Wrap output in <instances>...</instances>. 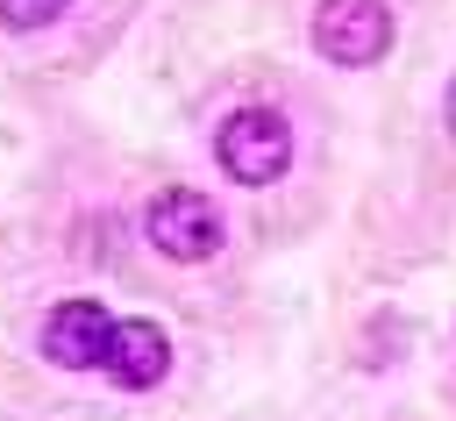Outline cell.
<instances>
[{
	"label": "cell",
	"mask_w": 456,
	"mask_h": 421,
	"mask_svg": "<svg viewBox=\"0 0 456 421\" xmlns=\"http://www.w3.org/2000/svg\"><path fill=\"white\" fill-rule=\"evenodd\" d=\"M142 228H150V243H157L164 257H178V264H207V257L221 250V214H214V200L192 193V186L157 193L150 214H142Z\"/></svg>",
	"instance_id": "obj_3"
},
{
	"label": "cell",
	"mask_w": 456,
	"mask_h": 421,
	"mask_svg": "<svg viewBox=\"0 0 456 421\" xmlns=\"http://www.w3.org/2000/svg\"><path fill=\"white\" fill-rule=\"evenodd\" d=\"M114 385L128 392H150L164 371H171V343L157 321H114V343H107V364H100Z\"/></svg>",
	"instance_id": "obj_5"
},
{
	"label": "cell",
	"mask_w": 456,
	"mask_h": 421,
	"mask_svg": "<svg viewBox=\"0 0 456 421\" xmlns=\"http://www.w3.org/2000/svg\"><path fill=\"white\" fill-rule=\"evenodd\" d=\"M71 0H0V29H43V21H57Z\"/></svg>",
	"instance_id": "obj_6"
},
{
	"label": "cell",
	"mask_w": 456,
	"mask_h": 421,
	"mask_svg": "<svg viewBox=\"0 0 456 421\" xmlns=\"http://www.w3.org/2000/svg\"><path fill=\"white\" fill-rule=\"evenodd\" d=\"M214 157H221V171L235 186H271L292 164V128L271 107H235L221 121V136H214Z\"/></svg>",
	"instance_id": "obj_1"
},
{
	"label": "cell",
	"mask_w": 456,
	"mask_h": 421,
	"mask_svg": "<svg viewBox=\"0 0 456 421\" xmlns=\"http://www.w3.org/2000/svg\"><path fill=\"white\" fill-rule=\"evenodd\" d=\"M107 343H114V314H107L100 300H64V307H50V321H43V357L64 364V371L107 364Z\"/></svg>",
	"instance_id": "obj_4"
},
{
	"label": "cell",
	"mask_w": 456,
	"mask_h": 421,
	"mask_svg": "<svg viewBox=\"0 0 456 421\" xmlns=\"http://www.w3.org/2000/svg\"><path fill=\"white\" fill-rule=\"evenodd\" d=\"M442 114H449V136H456V78H449V100H442Z\"/></svg>",
	"instance_id": "obj_7"
},
{
	"label": "cell",
	"mask_w": 456,
	"mask_h": 421,
	"mask_svg": "<svg viewBox=\"0 0 456 421\" xmlns=\"http://www.w3.org/2000/svg\"><path fill=\"white\" fill-rule=\"evenodd\" d=\"M314 50L328 64H378L392 50V7L385 0H321L314 7Z\"/></svg>",
	"instance_id": "obj_2"
}]
</instances>
